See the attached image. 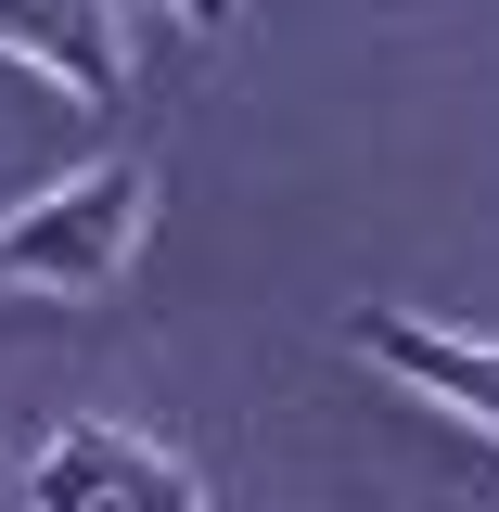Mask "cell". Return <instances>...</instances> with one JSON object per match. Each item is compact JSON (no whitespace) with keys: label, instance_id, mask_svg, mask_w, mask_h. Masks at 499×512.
Returning <instances> with one entry per match:
<instances>
[{"label":"cell","instance_id":"obj_1","mask_svg":"<svg viewBox=\"0 0 499 512\" xmlns=\"http://www.w3.org/2000/svg\"><path fill=\"white\" fill-rule=\"evenodd\" d=\"M141 218H154V167L103 154L90 180H64V192L0 218V282H26V295H103L141 256Z\"/></svg>","mask_w":499,"mask_h":512},{"label":"cell","instance_id":"obj_2","mask_svg":"<svg viewBox=\"0 0 499 512\" xmlns=\"http://www.w3.org/2000/svg\"><path fill=\"white\" fill-rule=\"evenodd\" d=\"M26 512H205V474L128 423H52L26 461Z\"/></svg>","mask_w":499,"mask_h":512},{"label":"cell","instance_id":"obj_3","mask_svg":"<svg viewBox=\"0 0 499 512\" xmlns=\"http://www.w3.org/2000/svg\"><path fill=\"white\" fill-rule=\"evenodd\" d=\"M346 346L384 384H410L423 410L499 436V333H448V320H410V308H346Z\"/></svg>","mask_w":499,"mask_h":512},{"label":"cell","instance_id":"obj_4","mask_svg":"<svg viewBox=\"0 0 499 512\" xmlns=\"http://www.w3.org/2000/svg\"><path fill=\"white\" fill-rule=\"evenodd\" d=\"M0 52L64 77L77 103H116L128 77V0H0Z\"/></svg>","mask_w":499,"mask_h":512},{"label":"cell","instance_id":"obj_5","mask_svg":"<svg viewBox=\"0 0 499 512\" xmlns=\"http://www.w3.org/2000/svg\"><path fill=\"white\" fill-rule=\"evenodd\" d=\"M167 13H180L192 39H218V26H231V0H167Z\"/></svg>","mask_w":499,"mask_h":512},{"label":"cell","instance_id":"obj_6","mask_svg":"<svg viewBox=\"0 0 499 512\" xmlns=\"http://www.w3.org/2000/svg\"><path fill=\"white\" fill-rule=\"evenodd\" d=\"M0 295H13V282H0Z\"/></svg>","mask_w":499,"mask_h":512}]
</instances>
